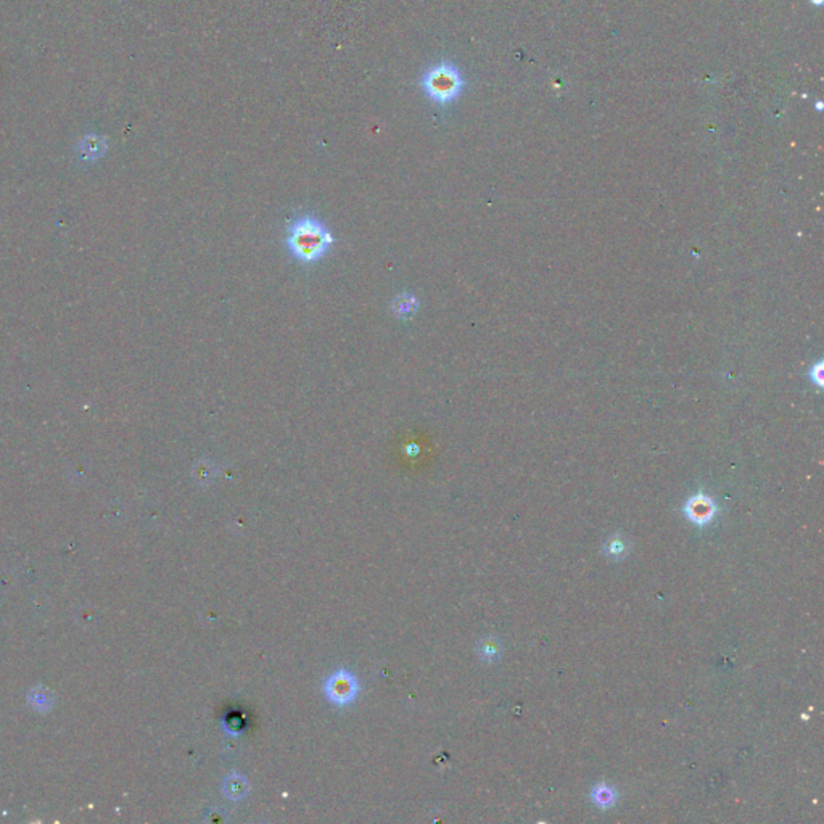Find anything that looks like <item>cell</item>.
Instances as JSON below:
<instances>
[{"instance_id": "cell-1", "label": "cell", "mask_w": 824, "mask_h": 824, "mask_svg": "<svg viewBox=\"0 0 824 824\" xmlns=\"http://www.w3.org/2000/svg\"><path fill=\"white\" fill-rule=\"evenodd\" d=\"M287 249L296 261L312 264L321 261L332 249L333 235L322 221L311 215L298 216L288 226Z\"/></svg>"}, {"instance_id": "cell-2", "label": "cell", "mask_w": 824, "mask_h": 824, "mask_svg": "<svg viewBox=\"0 0 824 824\" xmlns=\"http://www.w3.org/2000/svg\"><path fill=\"white\" fill-rule=\"evenodd\" d=\"M421 85L423 92L438 105H448L456 100L466 87L461 72L453 63L442 62L435 65L422 76Z\"/></svg>"}, {"instance_id": "cell-3", "label": "cell", "mask_w": 824, "mask_h": 824, "mask_svg": "<svg viewBox=\"0 0 824 824\" xmlns=\"http://www.w3.org/2000/svg\"><path fill=\"white\" fill-rule=\"evenodd\" d=\"M323 692L327 699L337 707L350 705L358 697L359 682L355 675L348 670H337L323 682Z\"/></svg>"}, {"instance_id": "cell-4", "label": "cell", "mask_w": 824, "mask_h": 824, "mask_svg": "<svg viewBox=\"0 0 824 824\" xmlns=\"http://www.w3.org/2000/svg\"><path fill=\"white\" fill-rule=\"evenodd\" d=\"M715 510H716L715 504L712 503V499L709 496H705V494H697V496H692L689 501L686 503V507H684L687 519H691L692 522L697 525L709 523L710 520L714 519Z\"/></svg>"}, {"instance_id": "cell-5", "label": "cell", "mask_w": 824, "mask_h": 824, "mask_svg": "<svg viewBox=\"0 0 824 824\" xmlns=\"http://www.w3.org/2000/svg\"><path fill=\"white\" fill-rule=\"evenodd\" d=\"M417 306H419L417 300L412 295H409V293H403V295H399L393 303V310L398 314V317H409L416 312Z\"/></svg>"}, {"instance_id": "cell-6", "label": "cell", "mask_w": 824, "mask_h": 824, "mask_svg": "<svg viewBox=\"0 0 824 824\" xmlns=\"http://www.w3.org/2000/svg\"><path fill=\"white\" fill-rule=\"evenodd\" d=\"M226 791L229 793V797H232V800H239L246 792V782L242 780L240 776H232L229 777V781H227Z\"/></svg>"}, {"instance_id": "cell-7", "label": "cell", "mask_w": 824, "mask_h": 824, "mask_svg": "<svg viewBox=\"0 0 824 824\" xmlns=\"http://www.w3.org/2000/svg\"><path fill=\"white\" fill-rule=\"evenodd\" d=\"M593 797H594V802L598 803L599 807H603V808H609L612 805V803L615 802V793L607 786H599L594 791Z\"/></svg>"}, {"instance_id": "cell-8", "label": "cell", "mask_w": 824, "mask_h": 824, "mask_svg": "<svg viewBox=\"0 0 824 824\" xmlns=\"http://www.w3.org/2000/svg\"><path fill=\"white\" fill-rule=\"evenodd\" d=\"M812 3H815V5H821V3H823V0H812Z\"/></svg>"}]
</instances>
